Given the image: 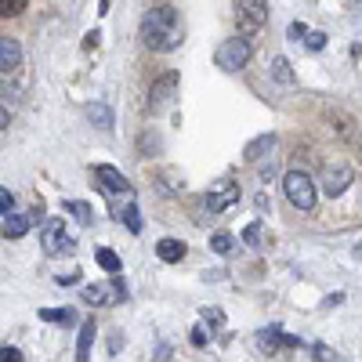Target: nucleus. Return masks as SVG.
Instances as JSON below:
<instances>
[{"instance_id": "f257e3e1", "label": "nucleus", "mask_w": 362, "mask_h": 362, "mask_svg": "<svg viewBox=\"0 0 362 362\" xmlns=\"http://www.w3.org/2000/svg\"><path fill=\"white\" fill-rule=\"evenodd\" d=\"M181 40H185V25H181V18H177V11H174L170 4L148 8V11L141 15V44H145L148 51L167 54V51L181 47Z\"/></svg>"}, {"instance_id": "f03ea898", "label": "nucleus", "mask_w": 362, "mask_h": 362, "mask_svg": "<svg viewBox=\"0 0 362 362\" xmlns=\"http://www.w3.org/2000/svg\"><path fill=\"white\" fill-rule=\"evenodd\" d=\"M283 192L297 210H315V185L305 170H286L283 177Z\"/></svg>"}, {"instance_id": "7ed1b4c3", "label": "nucleus", "mask_w": 362, "mask_h": 362, "mask_svg": "<svg viewBox=\"0 0 362 362\" xmlns=\"http://www.w3.org/2000/svg\"><path fill=\"white\" fill-rule=\"evenodd\" d=\"M235 4V22H239V33L243 37H254L264 29L268 22V4L264 0H232Z\"/></svg>"}, {"instance_id": "20e7f679", "label": "nucleus", "mask_w": 362, "mask_h": 362, "mask_svg": "<svg viewBox=\"0 0 362 362\" xmlns=\"http://www.w3.org/2000/svg\"><path fill=\"white\" fill-rule=\"evenodd\" d=\"M218 66L225 69V73H239L247 62H250V40L239 33V37H232V40H225L221 47H218Z\"/></svg>"}, {"instance_id": "39448f33", "label": "nucleus", "mask_w": 362, "mask_h": 362, "mask_svg": "<svg viewBox=\"0 0 362 362\" xmlns=\"http://www.w3.org/2000/svg\"><path fill=\"white\" fill-rule=\"evenodd\" d=\"M40 247H44V254L58 257V254H73L76 250V239L66 232L62 221H47L44 225V235H40Z\"/></svg>"}, {"instance_id": "423d86ee", "label": "nucleus", "mask_w": 362, "mask_h": 362, "mask_svg": "<svg viewBox=\"0 0 362 362\" xmlns=\"http://www.w3.org/2000/svg\"><path fill=\"white\" fill-rule=\"evenodd\" d=\"M235 203H239L235 181H218V185H210V192L203 196V210H210V214H225V210H232Z\"/></svg>"}, {"instance_id": "0eeeda50", "label": "nucleus", "mask_w": 362, "mask_h": 362, "mask_svg": "<svg viewBox=\"0 0 362 362\" xmlns=\"http://www.w3.org/2000/svg\"><path fill=\"white\" fill-rule=\"evenodd\" d=\"M127 297V286L112 279V283H90L83 290V300L87 305H95V308H105V305H116V300H124Z\"/></svg>"}, {"instance_id": "6e6552de", "label": "nucleus", "mask_w": 362, "mask_h": 362, "mask_svg": "<svg viewBox=\"0 0 362 362\" xmlns=\"http://www.w3.org/2000/svg\"><path fill=\"white\" fill-rule=\"evenodd\" d=\"M40 218H44L40 203H37L33 210H25V214H22V210H11V214H4V239H22Z\"/></svg>"}, {"instance_id": "1a4fd4ad", "label": "nucleus", "mask_w": 362, "mask_h": 362, "mask_svg": "<svg viewBox=\"0 0 362 362\" xmlns=\"http://www.w3.org/2000/svg\"><path fill=\"white\" fill-rule=\"evenodd\" d=\"M174 90H177V73H167L163 80L153 83V90H148V109H153V112L167 109L174 102Z\"/></svg>"}, {"instance_id": "9d476101", "label": "nucleus", "mask_w": 362, "mask_h": 362, "mask_svg": "<svg viewBox=\"0 0 362 362\" xmlns=\"http://www.w3.org/2000/svg\"><path fill=\"white\" fill-rule=\"evenodd\" d=\"M95 177L102 181L105 192H112V196H131V181L124 177V170H116V167L102 163V167H95Z\"/></svg>"}, {"instance_id": "9b49d317", "label": "nucleus", "mask_w": 362, "mask_h": 362, "mask_svg": "<svg viewBox=\"0 0 362 362\" xmlns=\"http://www.w3.org/2000/svg\"><path fill=\"white\" fill-rule=\"evenodd\" d=\"M348 185H351V167H322V189H326V196H341V192H348Z\"/></svg>"}, {"instance_id": "f8f14e48", "label": "nucleus", "mask_w": 362, "mask_h": 362, "mask_svg": "<svg viewBox=\"0 0 362 362\" xmlns=\"http://www.w3.org/2000/svg\"><path fill=\"white\" fill-rule=\"evenodd\" d=\"M22 66V47L11 40V37H4V40H0V73H15Z\"/></svg>"}, {"instance_id": "ddd939ff", "label": "nucleus", "mask_w": 362, "mask_h": 362, "mask_svg": "<svg viewBox=\"0 0 362 362\" xmlns=\"http://www.w3.org/2000/svg\"><path fill=\"white\" fill-rule=\"evenodd\" d=\"M90 344H95V319L80 322V341H76V358H80V362L90 358Z\"/></svg>"}, {"instance_id": "4468645a", "label": "nucleus", "mask_w": 362, "mask_h": 362, "mask_svg": "<svg viewBox=\"0 0 362 362\" xmlns=\"http://www.w3.org/2000/svg\"><path fill=\"white\" fill-rule=\"evenodd\" d=\"M156 254H160V261H181L185 257V243H181V239H160L156 243Z\"/></svg>"}, {"instance_id": "2eb2a0df", "label": "nucleus", "mask_w": 362, "mask_h": 362, "mask_svg": "<svg viewBox=\"0 0 362 362\" xmlns=\"http://www.w3.org/2000/svg\"><path fill=\"white\" fill-rule=\"evenodd\" d=\"M257 344H261V348H264V351L272 355V351H276L279 344H297V341H293V337H283L279 329L272 326V329H261V334H257Z\"/></svg>"}, {"instance_id": "dca6fc26", "label": "nucleus", "mask_w": 362, "mask_h": 362, "mask_svg": "<svg viewBox=\"0 0 362 362\" xmlns=\"http://www.w3.org/2000/svg\"><path fill=\"white\" fill-rule=\"evenodd\" d=\"M272 145H276V138H272V134H261V138H254V141L247 145V160H250V163H257V160L268 153Z\"/></svg>"}, {"instance_id": "f3484780", "label": "nucleus", "mask_w": 362, "mask_h": 362, "mask_svg": "<svg viewBox=\"0 0 362 362\" xmlns=\"http://www.w3.org/2000/svg\"><path fill=\"white\" fill-rule=\"evenodd\" d=\"M87 116H90V124H95V127H102V131H109L112 127V112H109V105H90L87 109Z\"/></svg>"}, {"instance_id": "a211bd4d", "label": "nucleus", "mask_w": 362, "mask_h": 362, "mask_svg": "<svg viewBox=\"0 0 362 362\" xmlns=\"http://www.w3.org/2000/svg\"><path fill=\"white\" fill-rule=\"evenodd\" d=\"M116 218H119V221H127V228H131V232H141V218H138L134 199H127V206H119V210H116Z\"/></svg>"}, {"instance_id": "6ab92c4d", "label": "nucleus", "mask_w": 362, "mask_h": 362, "mask_svg": "<svg viewBox=\"0 0 362 362\" xmlns=\"http://www.w3.org/2000/svg\"><path fill=\"white\" fill-rule=\"evenodd\" d=\"M66 210H69V214L83 225V228H90V225H95V214H90V206L87 203H80V199H73V203H66Z\"/></svg>"}, {"instance_id": "aec40b11", "label": "nucleus", "mask_w": 362, "mask_h": 362, "mask_svg": "<svg viewBox=\"0 0 362 362\" xmlns=\"http://www.w3.org/2000/svg\"><path fill=\"white\" fill-rule=\"evenodd\" d=\"M40 319L44 322H76V312L73 308H44Z\"/></svg>"}, {"instance_id": "412c9836", "label": "nucleus", "mask_w": 362, "mask_h": 362, "mask_svg": "<svg viewBox=\"0 0 362 362\" xmlns=\"http://www.w3.org/2000/svg\"><path fill=\"white\" fill-rule=\"evenodd\" d=\"M272 76H276L279 83H293V69H290L286 58H276V62H272Z\"/></svg>"}, {"instance_id": "4be33fe9", "label": "nucleus", "mask_w": 362, "mask_h": 362, "mask_svg": "<svg viewBox=\"0 0 362 362\" xmlns=\"http://www.w3.org/2000/svg\"><path fill=\"white\" fill-rule=\"evenodd\" d=\"M98 264L109 272V276H119V268H124V264H119V257H116L112 250H98Z\"/></svg>"}, {"instance_id": "5701e85b", "label": "nucleus", "mask_w": 362, "mask_h": 362, "mask_svg": "<svg viewBox=\"0 0 362 362\" xmlns=\"http://www.w3.org/2000/svg\"><path fill=\"white\" fill-rule=\"evenodd\" d=\"M210 250H214V254H228L232 250V235L228 232H214V235H210Z\"/></svg>"}, {"instance_id": "b1692460", "label": "nucleus", "mask_w": 362, "mask_h": 362, "mask_svg": "<svg viewBox=\"0 0 362 362\" xmlns=\"http://www.w3.org/2000/svg\"><path fill=\"white\" fill-rule=\"evenodd\" d=\"M305 44H308V51H322L326 47V33H319V29H315V33L305 37Z\"/></svg>"}, {"instance_id": "393cba45", "label": "nucleus", "mask_w": 362, "mask_h": 362, "mask_svg": "<svg viewBox=\"0 0 362 362\" xmlns=\"http://www.w3.org/2000/svg\"><path fill=\"white\" fill-rule=\"evenodd\" d=\"M243 239H247V243L250 247H261V225L254 221V225H247V232H243Z\"/></svg>"}, {"instance_id": "a878e982", "label": "nucleus", "mask_w": 362, "mask_h": 362, "mask_svg": "<svg viewBox=\"0 0 362 362\" xmlns=\"http://www.w3.org/2000/svg\"><path fill=\"white\" fill-rule=\"evenodd\" d=\"M25 8V0H0V11H4V15H18Z\"/></svg>"}, {"instance_id": "bb28decb", "label": "nucleus", "mask_w": 362, "mask_h": 362, "mask_svg": "<svg viewBox=\"0 0 362 362\" xmlns=\"http://www.w3.org/2000/svg\"><path fill=\"white\" fill-rule=\"evenodd\" d=\"M0 210H4V214H11V210H15V196L8 189H0Z\"/></svg>"}, {"instance_id": "cd10ccee", "label": "nucleus", "mask_w": 362, "mask_h": 362, "mask_svg": "<svg viewBox=\"0 0 362 362\" xmlns=\"http://www.w3.org/2000/svg\"><path fill=\"white\" fill-rule=\"evenodd\" d=\"M305 37H308L305 22H293V25H290V40H305Z\"/></svg>"}, {"instance_id": "c85d7f7f", "label": "nucleus", "mask_w": 362, "mask_h": 362, "mask_svg": "<svg viewBox=\"0 0 362 362\" xmlns=\"http://www.w3.org/2000/svg\"><path fill=\"white\" fill-rule=\"evenodd\" d=\"M0 358H4V362H18L22 355H18V348H8L4 344V348H0Z\"/></svg>"}, {"instance_id": "c756f323", "label": "nucleus", "mask_w": 362, "mask_h": 362, "mask_svg": "<svg viewBox=\"0 0 362 362\" xmlns=\"http://www.w3.org/2000/svg\"><path fill=\"white\" fill-rule=\"evenodd\" d=\"M80 279V272L73 268V272H62V276H58V283H62V286H69V283H76Z\"/></svg>"}, {"instance_id": "7c9ffc66", "label": "nucleus", "mask_w": 362, "mask_h": 362, "mask_svg": "<svg viewBox=\"0 0 362 362\" xmlns=\"http://www.w3.org/2000/svg\"><path fill=\"white\" fill-rule=\"evenodd\" d=\"M192 344H196V348L206 344V334H203V329H192Z\"/></svg>"}]
</instances>
